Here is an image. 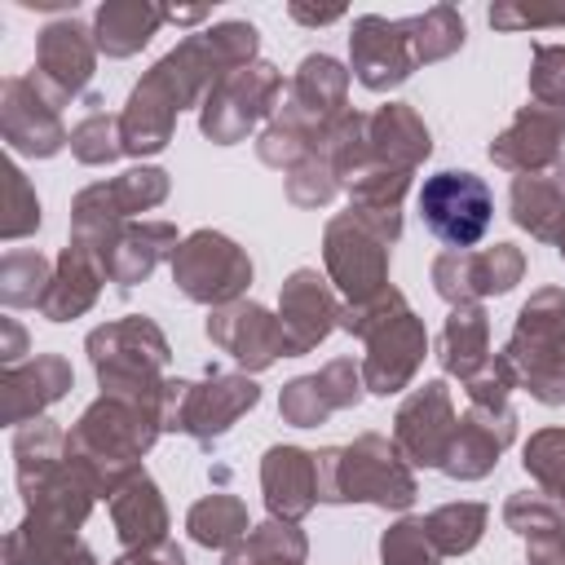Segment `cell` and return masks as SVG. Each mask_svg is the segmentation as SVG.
I'll use <instances>...</instances> for the list:
<instances>
[{
    "label": "cell",
    "instance_id": "74e56055",
    "mask_svg": "<svg viewBox=\"0 0 565 565\" xmlns=\"http://www.w3.org/2000/svg\"><path fill=\"white\" fill-rule=\"evenodd\" d=\"M53 282V269L40 252H9L0 260V300L4 305H40Z\"/></svg>",
    "mask_w": 565,
    "mask_h": 565
},
{
    "label": "cell",
    "instance_id": "8fae6325",
    "mask_svg": "<svg viewBox=\"0 0 565 565\" xmlns=\"http://www.w3.org/2000/svg\"><path fill=\"white\" fill-rule=\"evenodd\" d=\"M525 256L512 243H494L486 252H441L433 260V287L450 305H477L481 296H503L521 282Z\"/></svg>",
    "mask_w": 565,
    "mask_h": 565
},
{
    "label": "cell",
    "instance_id": "7402d4cb",
    "mask_svg": "<svg viewBox=\"0 0 565 565\" xmlns=\"http://www.w3.org/2000/svg\"><path fill=\"white\" fill-rule=\"evenodd\" d=\"M428 150H433L428 128L406 102H388L375 115H366V163L415 172L428 159Z\"/></svg>",
    "mask_w": 565,
    "mask_h": 565
},
{
    "label": "cell",
    "instance_id": "f5cc1de1",
    "mask_svg": "<svg viewBox=\"0 0 565 565\" xmlns=\"http://www.w3.org/2000/svg\"><path fill=\"white\" fill-rule=\"evenodd\" d=\"M556 247H561V256H565V234H561V243H556Z\"/></svg>",
    "mask_w": 565,
    "mask_h": 565
},
{
    "label": "cell",
    "instance_id": "ba28073f",
    "mask_svg": "<svg viewBox=\"0 0 565 565\" xmlns=\"http://www.w3.org/2000/svg\"><path fill=\"white\" fill-rule=\"evenodd\" d=\"M419 216L424 225L450 247V252H468L472 243L486 238L490 216H494V199L490 185L477 172H433L419 190Z\"/></svg>",
    "mask_w": 565,
    "mask_h": 565
},
{
    "label": "cell",
    "instance_id": "c3c4849f",
    "mask_svg": "<svg viewBox=\"0 0 565 565\" xmlns=\"http://www.w3.org/2000/svg\"><path fill=\"white\" fill-rule=\"evenodd\" d=\"M115 565H185V556H181V547L177 543H154V547H132V552H124Z\"/></svg>",
    "mask_w": 565,
    "mask_h": 565
},
{
    "label": "cell",
    "instance_id": "1f68e13d",
    "mask_svg": "<svg viewBox=\"0 0 565 565\" xmlns=\"http://www.w3.org/2000/svg\"><path fill=\"white\" fill-rule=\"evenodd\" d=\"M512 221L521 230H530L543 243H561L565 234V190L547 177H516L512 181Z\"/></svg>",
    "mask_w": 565,
    "mask_h": 565
},
{
    "label": "cell",
    "instance_id": "f1b7e54d",
    "mask_svg": "<svg viewBox=\"0 0 565 565\" xmlns=\"http://www.w3.org/2000/svg\"><path fill=\"white\" fill-rule=\"evenodd\" d=\"M561 335H565V291H561V287H543V291H534V296L521 305L503 358H508V366H521V362H530L534 353L552 349Z\"/></svg>",
    "mask_w": 565,
    "mask_h": 565
},
{
    "label": "cell",
    "instance_id": "bcb514c9",
    "mask_svg": "<svg viewBox=\"0 0 565 565\" xmlns=\"http://www.w3.org/2000/svg\"><path fill=\"white\" fill-rule=\"evenodd\" d=\"M9 216H4V238H22V234H31L35 225H40V199L31 194V185H26V177H22V168L18 163H9Z\"/></svg>",
    "mask_w": 565,
    "mask_h": 565
},
{
    "label": "cell",
    "instance_id": "ab89813d",
    "mask_svg": "<svg viewBox=\"0 0 565 565\" xmlns=\"http://www.w3.org/2000/svg\"><path fill=\"white\" fill-rule=\"evenodd\" d=\"M525 472L539 481L543 494L565 499V428H543L525 446Z\"/></svg>",
    "mask_w": 565,
    "mask_h": 565
},
{
    "label": "cell",
    "instance_id": "7dc6e473",
    "mask_svg": "<svg viewBox=\"0 0 565 565\" xmlns=\"http://www.w3.org/2000/svg\"><path fill=\"white\" fill-rule=\"evenodd\" d=\"M490 26H499V31H534V26H565V9L539 13V9H521V4H494V9H490Z\"/></svg>",
    "mask_w": 565,
    "mask_h": 565
},
{
    "label": "cell",
    "instance_id": "6da1fadb",
    "mask_svg": "<svg viewBox=\"0 0 565 565\" xmlns=\"http://www.w3.org/2000/svg\"><path fill=\"white\" fill-rule=\"evenodd\" d=\"M344 93H349V71L331 53H309L287 84V97L278 102L269 128L256 141L260 163L269 168H296L318 150L327 128L344 115Z\"/></svg>",
    "mask_w": 565,
    "mask_h": 565
},
{
    "label": "cell",
    "instance_id": "ac0fdd59",
    "mask_svg": "<svg viewBox=\"0 0 565 565\" xmlns=\"http://www.w3.org/2000/svg\"><path fill=\"white\" fill-rule=\"evenodd\" d=\"M561 137H565V106H521L516 119L490 141V159L503 168V172H539L547 163H556L561 154Z\"/></svg>",
    "mask_w": 565,
    "mask_h": 565
},
{
    "label": "cell",
    "instance_id": "52a82bcc",
    "mask_svg": "<svg viewBox=\"0 0 565 565\" xmlns=\"http://www.w3.org/2000/svg\"><path fill=\"white\" fill-rule=\"evenodd\" d=\"M256 402H260V388L247 375H221V371H212L203 384L168 380V388H163V428L190 433L194 441L212 446Z\"/></svg>",
    "mask_w": 565,
    "mask_h": 565
},
{
    "label": "cell",
    "instance_id": "d6986e66",
    "mask_svg": "<svg viewBox=\"0 0 565 565\" xmlns=\"http://www.w3.org/2000/svg\"><path fill=\"white\" fill-rule=\"evenodd\" d=\"M512 437H516L512 406H468V415L455 428L441 472L455 481H477L499 463V455L512 446Z\"/></svg>",
    "mask_w": 565,
    "mask_h": 565
},
{
    "label": "cell",
    "instance_id": "836d02e7",
    "mask_svg": "<svg viewBox=\"0 0 565 565\" xmlns=\"http://www.w3.org/2000/svg\"><path fill=\"white\" fill-rule=\"evenodd\" d=\"M185 530L199 547H225L230 552L238 539H247V508L234 494H207L190 508Z\"/></svg>",
    "mask_w": 565,
    "mask_h": 565
},
{
    "label": "cell",
    "instance_id": "cb8c5ba5",
    "mask_svg": "<svg viewBox=\"0 0 565 565\" xmlns=\"http://www.w3.org/2000/svg\"><path fill=\"white\" fill-rule=\"evenodd\" d=\"M181 106L177 97L163 88V79L154 71H146V79L132 88L124 115H119V137H124V154H154L172 141V124H177Z\"/></svg>",
    "mask_w": 565,
    "mask_h": 565
},
{
    "label": "cell",
    "instance_id": "9a60e30c",
    "mask_svg": "<svg viewBox=\"0 0 565 565\" xmlns=\"http://www.w3.org/2000/svg\"><path fill=\"white\" fill-rule=\"evenodd\" d=\"M0 128H4V141H9L18 154H35V159H49V154L62 150V141H71V137L62 132L57 106L49 102V93H44L31 75H9V79H4Z\"/></svg>",
    "mask_w": 565,
    "mask_h": 565
},
{
    "label": "cell",
    "instance_id": "2e32d148",
    "mask_svg": "<svg viewBox=\"0 0 565 565\" xmlns=\"http://www.w3.org/2000/svg\"><path fill=\"white\" fill-rule=\"evenodd\" d=\"M207 340L230 353L238 366L247 371H265L278 353L287 358V340H282V322L256 305V300H234V305H221L212 318H207Z\"/></svg>",
    "mask_w": 565,
    "mask_h": 565
},
{
    "label": "cell",
    "instance_id": "8992f818",
    "mask_svg": "<svg viewBox=\"0 0 565 565\" xmlns=\"http://www.w3.org/2000/svg\"><path fill=\"white\" fill-rule=\"evenodd\" d=\"M402 234L397 207H349L331 216L322 238V260L331 282L349 305H366L388 291V247Z\"/></svg>",
    "mask_w": 565,
    "mask_h": 565
},
{
    "label": "cell",
    "instance_id": "7c38bea8",
    "mask_svg": "<svg viewBox=\"0 0 565 565\" xmlns=\"http://www.w3.org/2000/svg\"><path fill=\"white\" fill-rule=\"evenodd\" d=\"M455 428H459V419H455L450 388L441 380H428V384H419L402 402V411L393 419V441L406 455V463H415V468H441L446 455H450Z\"/></svg>",
    "mask_w": 565,
    "mask_h": 565
},
{
    "label": "cell",
    "instance_id": "5b68a950",
    "mask_svg": "<svg viewBox=\"0 0 565 565\" xmlns=\"http://www.w3.org/2000/svg\"><path fill=\"white\" fill-rule=\"evenodd\" d=\"M88 358H93V371L102 380V397L137 402L163 419L168 340L150 318L132 313V318H119L110 327H97L88 335Z\"/></svg>",
    "mask_w": 565,
    "mask_h": 565
},
{
    "label": "cell",
    "instance_id": "d6a6232c",
    "mask_svg": "<svg viewBox=\"0 0 565 565\" xmlns=\"http://www.w3.org/2000/svg\"><path fill=\"white\" fill-rule=\"evenodd\" d=\"M305 534L296 530V521H265L256 530H247V539H238L225 552V565H305Z\"/></svg>",
    "mask_w": 565,
    "mask_h": 565
},
{
    "label": "cell",
    "instance_id": "b9f144b4",
    "mask_svg": "<svg viewBox=\"0 0 565 565\" xmlns=\"http://www.w3.org/2000/svg\"><path fill=\"white\" fill-rule=\"evenodd\" d=\"M512 371H516V384L530 388L543 406H561V402H565V335H561L552 349L534 353L530 362H521V366H512Z\"/></svg>",
    "mask_w": 565,
    "mask_h": 565
},
{
    "label": "cell",
    "instance_id": "8d00e7d4",
    "mask_svg": "<svg viewBox=\"0 0 565 565\" xmlns=\"http://www.w3.org/2000/svg\"><path fill=\"white\" fill-rule=\"evenodd\" d=\"M97 185H102V199H106L115 221H124L132 212H150L168 199V172L163 168H132V172H124L115 181H97Z\"/></svg>",
    "mask_w": 565,
    "mask_h": 565
},
{
    "label": "cell",
    "instance_id": "ffe728a7",
    "mask_svg": "<svg viewBox=\"0 0 565 565\" xmlns=\"http://www.w3.org/2000/svg\"><path fill=\"white\" fill-rule=\"evenodd\" d=\"M358 397H362V366H358L353 358H335V362H327L322 371L291 380V384L282 388V397H278V411H282L287 424L313 428V424H322L331 411L358 406Z\"/></svg>",
    "mask_w": 565,
    "mask_h": 565
},
{
    "label": "cell",
    "instance_id": "603a6c76",
    "mask_svg": "<svg viewBox=\"0 0 565 565\" xmlns=\"http://www.w3.org/2000/svg\"><path fill=\"white\" fill-rule=\"evenodd\" d=\"M260 490L278 521H300L318 503V463L300 446H269L260 459Z\"/></svg>",
    "mask_w": 565,
    "mask_h": 565
},
{
    "label": "cell",
    "instance_id": "44dd1931",
    "mask_svg": "<svg viewBox=\"0 0 565 565\" xmlns=\"http://www.w3.org/2000/svg\"><path fill=\"white\" fill-rule=\"evenodd\" d=\"M71 388V362L62 353H35L31 362L4 366L0 393H4V424L22 428L31 424L44 406H53Z\"/></svg>",
    "mask_w": 565,
    "mask_h": 565
},
{
    "label": "cell",
    "instance_id": "4dcf8cb0",
    "mask_svg": "<svg viewBox=\"0 0 565 565\" xmlns=\"http://www.w3.org/2000/svg\"><path fill=\"white\" fill-rule=\"evenodd\" d=\"M159 22H163V9L146 0H106L93 13V40L106 57H128L159 31Z\"/></svg>",
    "mask_w": 565,
    "mask_h": 565
},
{
    "label": "cell",
    "instance_id": "277c9868",
    "mask_svg": "<svg viewBox=\"0 0 565 565\" xmlns=\"http://www.w3.org/2000/svg\"><path fill=\"white\" fill-rule=\"evenodd\" d=\"M318 463V499L322 503H375V508H411L415 472L397 441L380 433L358 437L353 446H327L313 455Z\"/></svg>",
    "mask_w": 565,
    "mask_h": 565
},
{
    "label": "cell",
    "instance_id": "60d3db41",
    "mask_svg": "<svg viewBox=\"0 0 565 565\" xmlns=\"http://www.w3.org/2000/svg\"><path fill=\"white\" fill-rule=\"evenodd\" d=\"M441 552L428 539L419 516H402L393 530H384L380 539V565H437Z\"/></svg>",
    "mask_w": 565,
    "mask_h": 565
},
{
    "label": "cell",
    "instance_id": "4fadbf2b",
    "mask_svg": "<svg viewBox=\"0 0 565 565\" xmlns=\"http://www.w3.org/2000/svg\"><path fill=\"white\" fill-rule=\"evenodd\" d=\"M93 62H97V40L84 22L75 18H62V22H49L40 31V49H35V71L31 79L49 93L53 106H66L75 93L88 88L93 79Z\"/></svg>",
    "mask_w": 565,
    "mask_h": 565
},
{
    "label": "cell",
    "instance_id": "ee69618b",
    "mask_svg": "<svg viewBox=\"0 0 565 565\" xmlns=\"http://www.w3.org/2000/svg\"><path fill=\"white\" fill-rule=\"evenodd\" d=\"M503 521H508V530H516V534L534 539V534H543V530L561 525V521H565V512H561V503H556L552 494H543V490H521V494H512V499H508Z\"/></svg>",
    "mask_w": 565,
    "mask_h": 565
},
{
    "label": "cell",
    "instance_id": "d4e9b609",
    "mask_svg": "<svg viewBox=\"0 0 565 565\" xmlns=\"http://www.w3.org/2000/svg\"><path fill=\"white\" fill-rule=\"evenodd\" d=\"M168 252H177V230H172L168 221H141V225H124V230L106 243V252L97 256V265H102V274H106L110 282L137 287L141 278H150V269H154Z\"/></svg>",
    "mask_w": 565,
    "mask_h": 565
},
{
    "label": "cell",
    "instance_id": "816d5d0a",
    "mask_svg": "<svg viewBox=\"0 0 565 565\" xmlns=\"http://www.w3.org/2000/svg\"><path fill=\"white\" fill-rule=\"evenodd\" d=\"M556 185H561V190H565V150H561V154H556Z\"/></svg>",
    "mask_w": 565,
    "mask_h": 565
},
{
    "label": "cell",
    "instance_id": "30bf717a",
    "mask_svg": "<svg viewBox=\"0 0 565 565\" xmlns=\"http://www.w3.org/2000/svg\"><path fill=\"white\" fill-rule=\"evenodd\" d=\"M278 93H282V71H274L269 62H247L230 71L203 102V115H199L203 137H212L216 146L243 141L278 106Z\"/></svg>",
    "mask_w": 565,
    "mask_h": 565
},
{
    "label": "cell",
    "instance_id": "3957f363",
    "mask_svg": "<svg viewBox=\"0 0 565 565\" xmlns=\"http://www.w3.org/2000/svg\"><path fill=\"white\" fill-rule=\"evenodd\" d=\"M340 327L366 340L362 384L371 393H380V397L402 393L415 380V371H419V362L428 353V331L411 313V305H406V296L397 287L380 291L366 305H344L340 309Z\"/></svg>",
    "mask_w": 565,
    "mask_h": 565
},
{
    "label": "cell",
    "instance_id": "f546056e",
    "mask_svg": "<svg viewBox=\"0 0 565 565\" xmlns=\"http://www.w3.org/2000/svg\"><path fill=\"white\" fill-rule=\"evenodd\" d=\"M490 318L481 305H455L441 327V366L446 375H459L463 384L490 362Z\"/></svg>",
    "mask_w": 565,
    "mask_h": 565
},
{
    "label": "cell",
    "instance_id": "f6af8a7d",
    "mask_svg": "<svg viewBox=\"0 0 565 565\" xmlns=\"http://www.w3.org/2000/svg\"><path fill=\"white\" fill-rule=\"evenodd\" d=\"M530 93L543 106H565V44H539L534 49Z\"/></svg>",
    "mask_w": 565,
    "mask_h": 565
},
{
    "label": "cell",
    "instance_id": "484cf974",
    "mask_svg": "<svg viewBox=\"0 0 565 565\" xmlns=\"http://www.w3.org/2000/svg\"><path fill=\"white\" fill-rule=\"evenodd\" d=\"M110 521L119 543L132 547H154L168 539V508L159 499V486L146 472H132L115 494H110Z\"/></svg>",
    "mask_w": 565,
    "mask_h": 565
},
{
    "label": "cell",
    "instance_id": "9c48e42d",
    "mask_svg": "<svg viewBox=\"0 0 565 565\" xmlns=\"http://www.w3.org/2000/svg\"><path fill=\"white\" fill-rule=\"evenodd\" d=\"M172 282L199 305H234L252 282V260L234 238L216 230H194L172 252Z\"/></svg>",
    "mask_w": 565,
    "mask_h": 565
},
{
    "label": "cell",
    "instance_id": "7a4b0ae2",
    "mask_svg": "<svg viewBox=\"0 0 565 565\" xmlns=\"http://www.w3.org/2000/svg\"><path fill=\"white\" fill-rule=\"evenodd\" d=\"M163 419L137 402L102 397L93 402L79 424L66 433V463L93 486V494H115L137 468V459L154 446Z\"/></svg>",
    "mask_w": 565,
    "mask_h": 565
},
{
    "label": "cell",
    "instance_id": "e575fe53",
    "mask_svg": "<svg viewBox=\"0 0 565 565\" xmlns=\"http://www.w3.org/2000/svg\"><path fill=\"white\" fill-rule=\"evenodd\" d=\"M402 22H406V35H411L415 66L419 62H441L463 44V18L450 4H433V9H424L415 18H402Z\"/></svg>",
    "mask_w": 565,
    "mask_h": 565
},
{
    "label": "cell",
    "instance_id": "5bb4252c",
    "mask_svg": "<svg viewBox=\"0 0 565 565\" xmlns=\"http://www.w3.org/2000/svg\"><path fill=\"white\" fill-rule=\"evenodd\" d=\"M349 57H353L358 84L371 88V93H388V88H397V84L415 71V53H411L406 22H388V18H380V13H362V18L353 22Z\"/></svg>",
    "mask_w": 565,
    "mask_h": 565
},
{
    "label": "cell",
    "instance_id": "681fc988",
    "mask_svg": "<svg viewBox=\"0 0 565 565\" xmlns=\"http://www.w3.org/2000/svg\"><path fill=\"white\" fill-rule=\"evenodd\" d=\"M344 9H305V4H291V18L296 22H309V26H322V22H335Z\"/></svg>",
    "mask_w": 565,
    "mask_h": 565
},
{
    "label": "cell",
    "instance_id": "e0dca14e",
    "mask_svg": "<svg viewBox=\"0 0 565 565\" xmlns=\"http://www.w3.org/2000/svg\"><path fill=\"white\" fill-rule=\"evenodd\" d=\"M278 322H282L287 358H300V353L318 349L331 335V327H340V305H335L327 278H318V269H296L282 282Z\"/></svg>",
    "mask_w": 565,
    "mask_h": 565
},
{
    "label": "cell",
    "instance_id": "d590c367",
    "mask_svg": "<svg viewBox=\"0 0 565 565\" xmlns=\"http://www.w3.org/2000/svg\"><path fill=\"white\" fill-rule=\"evenodd\" d=\"M486 516H490L486 503H446V508L424 516V530H428V539L437 543L441 556H463L481 543Z\"/></svg>",
    "mask_w": 565,
    "mask_h": 565
},
{
    "label": "cell",
    "instance_id": "83f0119b",
    "mask_svg": "<svg viewBox=\"0 0 565 565\" xmlns=\"http://www.w3.org/2000/svg\"><path fill=\"white\" fill-rule=\"evenodd\" d=\"M102 265L84 252V247H66L62 256H57V269H53V282H49V291H44V300H40V313L49 318V322H66V318H79L93 300H97V287H102Z\"/></svg>",
    "mask_w": 565,
    "mask_h": 565
},
{
    "label": "cell",
    "instance_id": "f35d334b",
    "mask_svg": "<svg viewBox=\"0 0 565 565\" xmlns=\"http://www.w3.org/2000/svg\"><path fill=\"white\" fill-rule=\"evenodd\" d=\"M88 106H93V110L71 128V150H75V159H79V163H110L115 154H124L119 119H115V115H106V110H97V106H102L97 97H93Z\"/></svg>",
    "mask_w": 565,
    "mask_h": 565
},
{
    "label": "cell",
    "instance_id": "f907efd6",
    "mask_svg": "<svg viewBox=\"0 0 565 565\" xmlns=\"http://www.w3.org/2000/svg\"><path fill=\"white\" fill-rule=\"evenodd\" d=\"M203 18H207V9H163V22H181V26L203 22Z\"/></svg>",
    "mask_w": 565,
    "mask_h": 565
},
{
    "label": "cell",
    "instance_id": "4316f807",
    "mask_svg": "<svg viewBox=\"0 0 565 565\" xmlns=\"http://www.w3.org/2000/svg\"><path fill=\"white\" fill-rule=\"evenodd\" d=\"M4 552H9V565H97L71 525H57V521H44L31 512L9 534Z\"/></svg>",
    "mask_w": 565,
    "mask_h": 565
},
{
    "label": "cell",
    "instance_id": "7bdbcfd3",
    "mask_svg": "<svg viewBox=\"0 0 565 565\" xmlns=\"http://www.w3.org/2000/svg\"><path fill=\"white\" fill-rule=\"evenodd\" d=\"M335 190H340V177H335V168L327 163V154L300 159V163L291 168V177H287V199H291L296 207H322V203H331Z\"/></svg>",
    "mask_w": 565,
    "mask_h": 565
}]
</instances>
